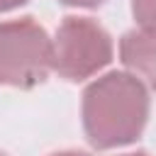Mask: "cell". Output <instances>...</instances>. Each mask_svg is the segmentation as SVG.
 Segmentation results:
<instances>
[{
  "instance_id": "6da1fadb",
  "label": "cell",
  "mask_w": 156,
  "mask_h": 156,
  "mask_svg": "<svg viewBox=\"0 0 156 156\" xmlns=\"http://www.w3.org/2000/svg\"><path fill=\"white\" fill-rule=\"evenodd\" d=\"M149 88L132 71L98 76L83 90V132L93 149H117L136 141L149 119Z\"/></svg>"
},
{
  "instance_id": "7a4b0ae2",
  "label": "cell",
  "mask_w": 156,
  "mask_h": 156,
  "mask_svg": "<svg viewBox=\"0 0 156 156\" xmlns=\"http://www.w3.org/2000/svg\"><path fill=\"white\" fill-rule=\"evenodd\" d=\"M54 71V39L34 17L0 22V85L34 88Z\"/></svg>"
},
{
  "instance_id": "3957f363",
  "label": "cell",
  "mask_w": 156,
  "mask_h": 156,
  "mask_svg": "<svg viewBox=\"0 0 156 156\" xmlns=\"http://www.w3.org/2000/svg\"><path fill=\"white\" fill-rule=\"evenodd\" d=\"M115 56V44L107 29L93 17H66L54 37V71L80 83L98 76Z\"/></svg>"
},
{
  "instance_id": "277c9868",
  "label": "cell",
  "mask_w": 156,
  "mask_h": 156,
  "mask_svg": "<svg viewBox=\"0 0 156 156\" xmlns=\"http://www.w3.org/2000/svg\"><path fill=\"white\" fill-rule=\"evenodd\" d=\"M119 58L127 71L156 90V29H132L119 39Z\"/></svg>"
},
{
  "instance_id": "5b68a950",
  "label": "cell",
  "mask_w": 156,
  "mask_h": 156,
  "mask_svg": "<svg viewBox=\"0 0 156 156\" xmlns=\"http://www.w3.org/2000/svg\"><path fill=\"white\" fill-rule=\"evenodd\" d=\"M132 15L139 27L156 29V0H132Z\"/></svg>"
},
{
  "instance_id": "8992f818",
  "label": "cell",
  "mask_w": 156,
  "mask_h": 156,
  "mask_svg": "<svg viewBox=\"0 0 156 156\" xmlns=\"http://www.w3.org/2000/svg\"><path fill=\"white\" fill-rule=\"evenodd\" d=\"M58 2L61 5H68V7H98L105 0H58Z\"/></svg>"
},
{
  "instance_id": "52a82bcc",
  "label": "cell",
  "mask_w": 156,
  "mask_h": 156,
  "mask_svg": "<svg viewBox=\"0 0 156 156\" xmlns=\"http://www.w3.org/2000/svg\"><path fill=\"white\" fill-rule=\"evenodd\" d=\"M27 0H0V12H10V10H15V7H20V5H24Z\"/></svg>"
},
{
  "instance_id": "ba28073f",
  "label": "cell",
  "mask_w": 156,
  "mask_h": 156,
  "mask_svg": "<svg viewBox=\"0 0 156 156\" xmlns=\"http://www.w3.org/2000/svg\"><path fill=\"white\" fill-rule=\"evenodd\" d=\"M51 156H88L85 151H76V149H66V151H56Z\"/></svg>"
},
{
  "instance_id": "9c48e42d",
  "label": "cell",
  "mask_w": 156,
  "mask_h": 156,
  "mask_svg": "<svg viewBox=\"0 0 156 156\" xmlns=\"http://www.w3.org/2000/svg\"><path fill=\"white\" fill-rule=\"evenodd\" d=\"M119 156H149V154H144V151H134V154H119Z\"/></svg>"
},
{
  "instance_id": "30bf717a",
  "label": "cell",
  "mask_w": 156,
  "mask_h": 156,
  "mask_svg": "<svg viewBox=\"0 0 156 156\" xmlns=\"http://www.w3.org/2000/svg\"><path fill=\"white\" fill-rule=\"evenodd\" d=\"M0 156H7V154H5V151H0Z\"/></svg>"
}]
</instances>
